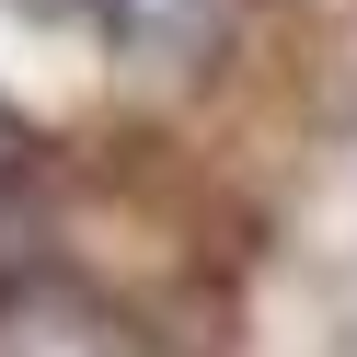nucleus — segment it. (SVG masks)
<instances>
[{
    "mask_svg": "<svg viewBox=\"0 0 357 357\" xmlns=\"http://www.w3.org/2000/svg\"><path fill=\"white\" fill-rule=\"evenodd\" d=\"M116 47H150V58H185L219 35V0H93Z\"/></svg>",
    "mask_w": 357,
    "mask_h": 357,
    "instance_id": "1",
    "label": "nucleus"
}]
</instances>
